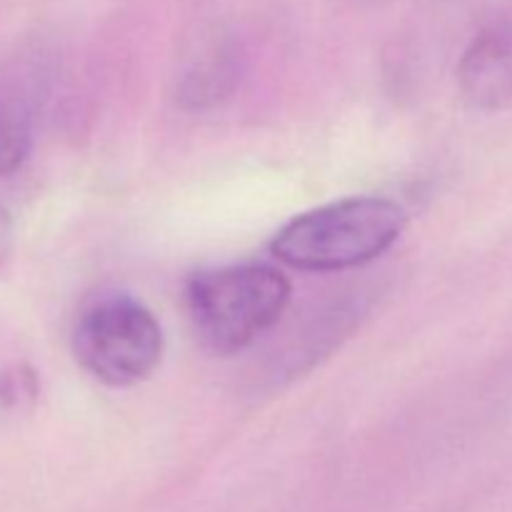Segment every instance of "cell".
Instances as JSON below:
<instances>
[{
    "instance_id": "cell-1",
    "label": "cell",
    "mask_w": 512,
    "mask_h": 512,
    "mask_svg": "<svg viewBox=\"0 0 512 512\" xmlns=\"http://www.w3.org/2000/svg\"><path fill=\"white\" fill-rule=\"evenodd\" d=\"M405 230L395 200L358 195L320 205L290 220L270 243L275 258L305 273L360 268L393 248Z\"/></svg>"
},
{
    "instance_id": "cell-2",
    "label": "cell",
    "mask_w": 512,
    "mask_h": 512,
    "mask_svg": "<svg viewBox=\"0 0 512 512\" xmlns=\"http://www.w3.org/2000/svg\"><path fill=\"white\" fill-rule=\"evenodd\" d=\"M293 285L273 265L248 263L200 270L185 285V308L200 343L233 355L278 325Z\"/></svg>"
},
{
    "instance_id": "cell-3",
    "label": "cell",
    "mask_w": 512,
    "mask_h": 512,
    "mask_svg": "<svg viewBox=\"0 0 512 512\" xmlns=\"http://www.w3.org/2000/svg\"><path fill=\"white\" fill-rule=\"evenodd\" d=\"M70 340L80 368L108 388H133L148 380L165 345L153 310L128 293H103L90 300Z\"/></svg>"
},
{
    "instance_id": "cell-4",
    "label": "cell",
    "mask_w": 512,
    "mask_h": 512,
    "mask_svg": "<svg viewBox=\"0 0 512 512\" xmlns=\"http://www.w3.org/2000/svg\"><path fill=\"white\" fill-rule=\"evenodd\" d=\"M458 90L465 103L483 113L512 105V18L485 25L458 63Z\"/></svg>"
},
{
    "instance_id": "cell-5",
    "label": "cell",
    "mask_w": 512,
    "mask_h": 512,
    "mask_svg": "<svg viewBox=\"0 0 512 512\" xmlns=\"http://www.w3.org/2000/svg\"><path fill=\"white\" fill-rule=\"evenodd\" d=\"M238 85V60L233 53H210L193 65L180 83V103L188 110H208L230 98Z\"/></svg>"
},
{
    "instance_id": "cell-6",
    "label": "cell",
    "mask_w": 512,
    "mask_h": 512,
    "mask_svg": "<svg viewBox=\"0 0 512 512\" xmlns=\"http://www.w3.org/2000/svg\"><path fill=\"white\" fill-rule=\"evenodd\" d=\"M35 143V113L28 100L0 95V178H10L28 163Z\"/></svg>"
},
{
    "instance_id": "cell-7",
    "label": "cell",
    "mask_w": 512,
    "mask_h": 512,
    "mask_svg": "<svg viewBox=\"0 0 512 512\" xmlns=\"http://www.w3.org/2000/svg\"><path fill=\"white\" fill-rule=\"evenodd\" d=\"M38 395L40 380L28 360H0V420L30 413Z\"/></svg>"
},
{
    "instance_id": "cell-8",
    "label": "cell",
    "mask_w": 512,
    "mask_h": 512,
    "mask_svg": "<svg viewBox=\"0 0 512 512\" xmlns=\"http://www.w3.org/2000/svg\"><path fill=\"white\" fill-rule=\"evenodd\" d=\"M13 243H15L13 218H10L8 210L0 205V270H3L5 263L10 260V253H13Z\"/></svg>"
}]
</instances>
